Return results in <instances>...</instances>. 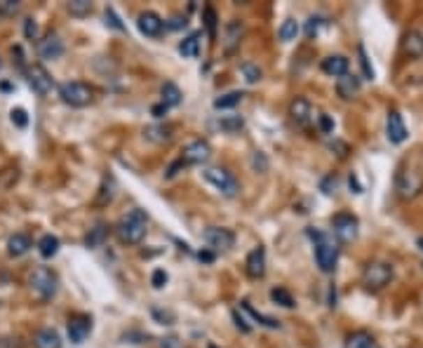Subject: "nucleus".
<instances>
[{
    "mask_svg": "<svg viewBox=\"0 0 423 348\" xmlns=\"http://www.w3.org/2000/svg\"><path fill=\"white\" fill-rule=\"evenodd\" d=\"M393 280V266L386 261H369L362 270V285L369 292H379Z\"/></svg>",
    "mask_w": 423,
    "mask_h": 348,
    "instance_id": "423d86ee",
    "label": "nucleus"
},
{
    "mask_svg": "<svg viewBox=\"0 0 423 348\" xmlns=\"http://www.w3.org/2000/svg\"><path fill=\"white\" fill-rule=\"evenodd\" d=\"M137 27L146 38H158L160 34H163L165 22H163V17L156 15V12H141L139 19H137Z\"/></svg>",
    "mask_w": 423,
    "mask_h": 348,
    "instance_id": "4468645a",
    "label": "nucleus"
},
{
    "mask_svg": "<svg viewBox=\"0 0 423 348\" xmlns=\"http://www.w3.org/2000/svg\"><path fill=\"white\" fill-rule=\"evenodd\" d=\"M27 38H31V41H36L38 38V24L34 22V19H27Z\"/></svg>",
    "mask_w": 423,
    "mask_h": 348,
    "instance_id": "a18cd8bd",
    "label": "nucleus"
},
{
    "mask_svg": "<svg viewBox=\"0 0 423 348\" xmlns=\"http://www.w3.org/2000/svg\"><path fill=\"white\" fill-rule=\"evenodd\" d=\"M242 36H245V27H242V22H238V19L228 22L226 29H223V50H226V52L230 55L240 45Z\"/></svg>",
    "mask_w": 423,
    "mask_h": 348,
    "instance_id": "f3484780",
    "label": "nucleus"
},
{
    "mask_svg": "<svg viewBox=\"0 0 423 348\" xmlns=\"http://www.w3.org/2000/svg\"><path fill=\"white\" fill-rule=\"evenodd\" d=\"M163 348H181V344H179V339L170 337V339H163Z\"/></svg>",
    "mask_w": 423,
    "mask_h": 348,
    "instance_id": "09e8293b",
    "label": "nucleus"
},
{
    "mask_svg": "<svg viewBox=\"0 0 423 348\" xmlns=\"http://www.w3.org/2000/svg\"><path fill=\"white\" fill-rule=\"evenodd\" d=\"M66 332H68V339L73 341V344H82L89 332H92V318L85 313H75L68 318V325H66Z\"/></svg>",
    "mask_w": 423,
    "mask_h": 348,
    "instance_id": "9b49d317",
    "label": "nucleus"
},
{
    "mask_svg": "<svg viewBox=\"0 0 423 348\" xmlns=\"http://www.w3.org/2000/svg\"><path fill=\"white\" fill-rule=\"evenodd\" d=\"M209 156H212L209 141L195 139L181 151V163H186V165H202V163H207Z\"/></svg>",
    "mask_w": 423,
    "mask_h": 348,
    "instance_id": "9d476101",
    "label": "nucleus"
},
{
    "mask_svg": "<svg viewBox=\"0 0 423 348\" xmlns=\"http://www.w3.org/2000/svg\"><path fill=\"white\" fill-rule=\"evenodd\" d=\"M233 318H235V325H238L242 332H249V330H252V327L247 325V320L242 318V313H240V311H235V313H233Z\"/></svg>",
    "mask_w": 423,
    "mask_h": 348,
    "instance_id": "49530a36",
    "label": "nucleus"
},
{
    "mask_svg": "<svg viewBox=\"0 0 423 348\" xmlns=\"http://www.w3.org/2000/svg\"><path fill=\"white\" fill-rule=\"evenodd\" d=\"M106 235H108V226L106 224H97L94 229H89V233L85 235V245L87 247H99V245H104V240H106Z\"/></svg>",
    "mask_w": 423,
    "mask_h": 348,
    "instance_id": "c756f323",
    "label": "nucleus"
},
{
    "mask_svg": "<svg viewBox=\"0 0 423 348\" xmlns=\"http://www.w3.org/2000/svg\"><path fill=\"white\" fill-rule=\"evenodd\" d=\"M200 38H202V34H191V36H186L181 43H179V55L181 57H186V59H195L198 55H200Z\"/></svg>",
    "mask_w": 423,
    "mask_h": 348,
    "instance_id": "393cba45",
    "label": "nucleus"
},
{
    "mask_svg": "<svg viewBox=\"0 0 423 348\" xmlns=\"http://www.w3.org/2000/svg\"><path fill=\"white\" fill-rule=\"evenodd\" d=\"M245 270L252 280H259L266 275V249L261 247H254L252 252L247 254V261H245Z\"/></svg>",
    "mask_w": 423,
    "mask_h": 348,
    "instance_id": "ddd939ff",
    "label": "nucleus"
},
{
    "mask_svg": "<svg viewBox=\"0 0 423 348\" xmlns=\"http://www.w3.org/2000/svg\"><path fill=\"white\" fill-rule=\"evenodd\" d=\"M240 73L245 75V80L249 82V85H254V82H259V80H261V68H259V66H254L252 61L240 64Z\"/></svg>",
    "mask_w": 423,
    "mask_h": 348,
    "instance_id": "473e14b6",
    "label": "nucleus"
},
{
    "mask_svg": "<svg viewBox=\"0 0 423 348\" xmlns=\"http://www.w3.org/2000/svg\"><path fill=\"white\" fill-rule=\"evenodd\" d=\"M59 238L52 233H45L40 240H38V252H40L43 259H52V256L59 252Z\"/></svg>",
    "mask_w": 423,
    "mask_h": 348,
    "instance_id": "a878e982",
    "label": "nucleus"
},
{
    "mask_svg": "<svg viewBox=\"0 0 423 348\" xmlns=\"http://www.w3.org/2000/svg\"><path fill=\"white\" fill-rule=\"evenodd\" d=\"M19 10V3H15V0H3L0 3V12H17Z\"/></svg>",
    "mask_w": 423,
    "mask_h": 348,
    "instance_id": "de8ad7c7",
    "label": "nucleus"
},
{
    "mask_svg": "<svg viewBox=\"0 0 423 348\" xmlns=\"http://www.w3.org/2000/svg\"><path fill=\"white\" fill-rule=\"evenodd\" d=\"M165 282H168V273H165V270H156V273H153V287H163Z\"/></svg>",
    "mask_w": 423,
    "mask_h": 348,
    "instance_id": "37998d69",
    "label": "nucleus"
},
{
    "mask_svg": "<svg viewBox=\"0 0 423 348\" xmlns=\"http://www.w3.org/2000/svg\"><path fill=\"white\" fill-rule=\"evenodd\" d=\"M205 27H207L209 38L216 36V12L212 8H205Z\"/></svg>",
    "mask_w": 423,
    "mask_h": 348,
    "instance_id": "e433bc0d",
    "label": "nucleus"
},
{
    "mask_svg": "<svg viewBox=\"0 0 423 348\" xmlns=\"http://www.w3.org/2000/svg\"><path fill=\"white\" fill-rule=\"evenodd\" d=\"M219 125L223 127V130H228V132H238L245 122H242V118L240 115H226V118H221L219 120Z\"/></svg>",
    "mask_w": 423,
    "mask_h": 348,
    "instance_id": "f704fd0d",
    "label": "nucleus"
},
{
    "mask_svg": "<svg viewBox=\"0 0 423 348\" xmlns=\"http://www.w3.org/2000/svg\"><path fill=\"white\" fill-rule=\"evenodd\" d=\"M245 99V92H240V89H233V92H226V94H221V96H216L214 99V108H233V106H238L240 101Z\"/></svg>",
    "mask_w": 423,
    "mask_h": 348,
    "instance_id": "c85d7f7f",
    "label": "nucleus"
},
{
    "mask_svg": "<svg viewBox=\"0 0 423 348\" xmlns=\"http://www.w3.org/2000/svg\"><path fill=\"white\" fill-rule=\"evenodd\" d=\"M115 231H118V238L123 242L139 245L146 238V231H149V217H146L144 210L134 208V210L127 212V215L120 217V222H118V226H115Z\"/></svg>",
    "mask_w": 423,
    "mask_h": 348,
    "instance_id": "f257e3e1",
    "label": "nucleus"
},
{
    "mask_svg": "<svg viewBox=\"0 0 423 348\" xmlns=\"http://www.w3.org/2000/svg\"><path fill=\"white\" fill-rule=\"evenodd\" d=\"M336 92L346 101L355 99L357 92H360V78H357V75H352V73L341 75V78H339V82H336Z\"/></svg>",
    "mask_w": 423,
    "mask_h": 348,
    "instance_id": "aec40b11",
    "label": "nucleus"
},
{
    "mask_svg": "<svg viewBox=\"0 0 423 348\" xmlns=\"http://www.w3.org/2000/svg\"><path fill=\"white\" fill-rule=\"evenodd\" d=\"M350 68V61L346 59L343 55H329L322 59V71L327 75H332V78H341V75L348 73Z\"/></svg>",
    "mask_w": 423,
    "mask_h": 348,
    "instance_id": "a211bd4d",
    "label": "nucleus"
},
{
    "mask_svg": "<svg viewBox=\"0 0 423 348\" xmlns=\"http://www.w3.org/2000/svg\"><path fill=\"white\" fill-rule=\"evenodd\" d=\"M0 68H3V61H0Z\"/></svg>",
    "mask_w": 423,
    "mask_h": 348,
    "instance_id": "864d4df0",
    "label": "nucleus"
},
{
    "mask_svg": "<svg viewBox=\"0 0 423 348\" xmlns=\"http://www.w3.org/2000/svg\"><path fill=\"white\" fill-rule=\"evenodd\" d=\"M336 184H339V179L334 177V174H332V177H327L325 182H322V191H325V193H334Z\"/></svg>",
    "mask_w": 423,
    "mask_h": 348,
    "instance_id": "c03bdc74",
    "label": "nucleus"
},
{
    "mask_svg": "<svg viewBox=\"0 0 423 348\" xmlns=\"http://www.w3.org/2000/svg\"><path fill=\"white\" fill-rule=\"evenodd\" d=\"M320 130H322L325 134H332L334 132V120L329 118V115H320Z\"/></svg>",
    "mask_w": 423,
    "mask_h": 348,
    "instance_id": "a19ab883",
    "label": "nucleus"
},
{
    "mask_svg": "<svg viewBox=\"0 0 423 348\" xmlns=\"http://www.w3.org/2000/svg\"><path fill=\"white\" fill-rule=\"evenodd\" d=\"M31 247H34V242H31V238L27 233L10 235V240H8V254L10 256H24Z\"/></svg>",
    "mask_w": 423,
    "mask_h": 348,
    "instance_id": "b1692460",
    "label": "nucleus"
},
{
    "mask_svg": "<svg viewBox=\"0 0 423 348\" xmlns=\"http://www.w3.org/2000/svg\"><path fill=\"white\" fill-rule=\"evenodd\" d=\"M290 118L297 122L299 127H309L313 120V106L306 96H294L290 104Z\"/></svg>",
    "mask_w": 423,
    "mask_h": 348,
    "instance_id": "f8f14e48",
    "label": "nucleus"
},
{
    "mask_svg": "<svg viewBox=\"0 0 423 348\" xmlns=\"http://www.w3.org/2000/svg\"><path fill=\"white\" fill-rule=\"evenodd\" d=\"M27 80H29L31 89H34L36 94H40V96L50 94V92H52V87H54L52 75L47 73V68H45L43 64H31V66L27 68Z\"/></svg>",
    "mask_w": 423,
    "mask_h": 348,
    "instance_id": "6e6552de",
    "label": "nucleus"
},
{
    "mask_svg": "<svg viewBox=\"0 0 423 348\" xmlns=\"http://www.w3.org/2000/svg\"><path fill=\"white\" fill-rule=\"evenodd\" d=\"M299 31L301 29H299L297 19H285V22H282V27H280V31H278V36H280L282 43H292V41H297Z\"/></svg>",
    "mask_w": 423,
    "mask_h": 348,
    "instance_id": "7c9ffc66",
    "label": "nucleus"
},
{
    "mask_svg": "<svg viewBox=\"0 0 423 348\" xmlns=\"http://www.w3.org/2000/svg\"><path fill=\"white\" fill-rule=\"evenodd\" d=\"M66 8L73 17H85L92 12V3H89V0H70Z\"/></svg>",
    "mask_w": 423,
    "mask_h": 348,
    "instance_id": "72a5a7b5",
    "label": "nucleus"
},
{
    "mask_svg": "<svg viewBox=\"0 0 423 348\" xmlns=\"http://www.w3.org/2000/svg\"><path fill=\"white\" fill-rule=\"evenodd\" d=\"M386 137L390 144H402L407 139V125L402 120V115L397 111H388L386 118Z\"/></svg>",
    "mask_w": 423,
    "mask_h": 348,
    "instance_id": "2eb2a0df",
    "label": "nucleus"
},
{
    "mask_svg": "<svg viewBox=\"0 0 423 348\" xmlns=\"http://www.w3.org/2000/svg\"><path fill=\"white\" fill-rule=\"evenodd\" d=\"M357 231H360L357 217L348 215V212H341V215L332 217V233H334L339 242H352L357 238Z\"/></svg>",
    "mask_w": 423,
    "mask_h": 348,
    "instance_id": "0eeeda50",
    "label": "nucleus"
},
{
    "mask_svg": "<svg viewBox=\"0 0 423 348\" xmlns=\"http://www.w3.org/2000/svg\"><path fill=\"white\" fill-rule=\"evenodd\" d=\"M309 235L316 242V261L322 273H332L336 268L339 261V245L334 242V238H329L322 231H309Z\"/></svg>",
    "mask_w": 423,
    "mask_h": 348,
    "instance_id": "f03ea898",
    "label": "nucleus"
},
{
    "mask_svg": "<svg viewBox=\"0 0 423 348\" xmlns=\"http://www.w3.org/2000/svg\"><path fill=\"white\" fill-rule=\"evenodd\" d=\"M205 242L209 245L212 249H216V252H223V249H230L235 242V233L230 229H223V226H209L205 229Z\"/></svg>",
    "mask_w": 423,
    "mask_h": 348,
    "instance_id": "1a4fd4ad",
    "label": "nucleus"
},
{
    "mask_svg": "<svg viewBox=\"0 0 423 348\" xmlns=\"http://www.w3.org/2000/svg\"><path fill=\"white\" fill-rule=\"evenodd\" d=\"M38 55L47 61L59 59V57L64 55V41L57 34L45 36V41H40V45H38Z\"/></svg>",
    "mask_w": 423,
    "mask_h": 348,
    "instance_id": "dca6fc26",
    "label": "nucleus"
},
{
    "mask_svg": "<svg viewBox=\"0 0 423 348\" xmlns=\"http://www.w3.org/2000/svg\"><path fill=\"white\" fill-rule=\"evenodd\" d=\"M402 52L407 57H412V59H421L423 57V34L419 31H409L402 38Z\"/></svg>",
    "mask_w": 423,
    "mask_h": 348,
    "instance_id": "6ab92c4d",
    "label": "nucleus"
},
{
    "mask_svg": "<svg viewBox=\"0 0 423 348\" xmlns=\"http://www.w3.org/2000/svg\"><path fill=\"white\" fill-rule=\"evenodd\" d=\"M34 348H61L59 332L52 330V327H43V330H38L36 337H34Z\"/></svg>",
    "mask_w": 423,
    "mask_h": 348,
    "instance_id": "412c9836",
    "label": "nucleus"
},
{
    "mask_svg": "<svg viewBox=\"0 0 423 348\" xmlns=\"http://www.w3.org/2000/svg\"><path fill=\"white\" fill-rule=\"evenodd\" d=\"M104 17H106V27H111V29H115V31H125V27L120 24V19L115 17L113 8H106V10H104Z\"/></svg>",
    "mask_w": 423,
    "mask_h": 348,
    "instance_id": "58836bf2",
    "label": "nucleus"
},
{
    "mask_svg": "<svg viewBox=\"0 0 423 348\" xmlns=\"http://www.w3.org/2000/svg\"><path fill=\"white\" fill-rule=\"evenodd\" d=\"M181 27H186V17H175V19H172L170 29H181Z\"/></svg>",
    "mask_w": 423,
    "mask_h": 348,
    "instance_id": "8fccbe9b",
    "label": "nucleus"
},
{
    "mask_svg": "<svg viewBox=\"0 0 423 348\" xmlns=\"http://www.w3.org/2000/svg\"><path fill=\"white\" fill-rule=\"evenodd\" d=\"M160 96H163V106L168 108H175L181 104V89H179L175 82H165L163 87H160Z\"/></svg>",
    "mask_w": 423,
    "mask_h": 348,
    "instance_id": "bb28decb",
    "label": "nucleus"
},
{
    "mask_svg": "<svg viewBox=\"0 0 423 348\" xmlns=\"http://www.w3.org/2000/svg\"><path fill=\"white\" fill-rule=\"evenodd\" d=\"M29 285H31V292H34L40 301H50L52 296L57 294L59 289V278L52 268L47 266H38L29 278Z\"/></svg>",
    "mask_w": 423,
    "mask_h": 348,
    "instance_id": "7ed1b4c3",
    "label": "nucleus"
},
{
    "mask_svg": "<svg viewBox=\"0 0 423 348\" xmlns=\"http://www.w3.org/2000/svg\"><path fill=\"white\" fill-rule=\"evenodd\" d=\"M202 179L214 186L219 193H223L226 198H235L240 191L238 179H235L233 172H228L226 167H207V170H202Z\"/></svg>",
    "mask_w": 423,
    "mask_h": 348,
    "instance_id": "39448f33",
    "label": "nucleus"
},
{
    "mask_svg": "<svg viewBox=\"0 0 423 348\" xmlns=\"http://www.w3.org/2000/svg\"><path fill=\"white\" fill-rule=\"evenodd\" d=\"M144 137L149 141H156V144H168L175 137V127L172 125H151L144 130Z\"/></svg>",
    "mask_w": 423,
    "mask_h": 348,
    "instance_id": "5701e85b",
    "label": "nucleus"
},
{
    "mask_svg": "<svg viewBox=\"0 0 423 348\" xmlns=\"http://www.w3.org/2000/svg\"><path fill=\"white\" fill-rule=\"evenodd\" d=\"M329 148H332V151H336L339 158H346V156H348V144H343V141H339V139L332 141Z\"/></svg>",
    "mask_w": 423,
    "mask_h": 348,
    "instance_id": "79ce46f5",
    "label": "nucleus"
},
{
    "mask_svg": "<svg viewBox=\"0 0 423 348\" xmlns=\"http://www.w3.org/2000/svg\"><path fill=\"white\" fill-rule=\"evenodd\" d=\"M10 115H12V122H15V125H19V127L29 125V118H27V111H24V108H15Z\"/></svg>",
    "mask_w": 423,
    "mask_h": 348,
    "instance_id": "ea45409f",
    "label": "nucleus"
},
{
    "mask_svg": "<svg viewBox=\"0 0 423 348\" xmlns=\"http://www.w3.org/2000/svg\"><path fill=\"white\" fill-rule=\"evenodd\" d=\"M357 52H360V64H362V73H364V78H367V80H374V68H371V64H369V59H367V52H364L362 45H360V48H357Z\"/></svg>",
    "mask_w": 423,
    "mask_h": 348,
    "instance_id": "4c0bfd02",
    "label": "nucleus"
},
{
    "mask_svg": "<svg viewBox=\"0 0 423 348\" xmlns=\"http://www.w3.org/2000/svg\"><path fill=\"white\" fill-rule=\"evenodd\" d=\"M271 299L275 301V304H280V306H285V308H294L297 304H294V296L287 292L285 287H273L271 289Z\"/></svg>",
    "mask_w": 423,
    "mask_h": 348,
    "instance_id": "2f4dec72",
    "label": "nucleus"
},
{
    "mask_svg": "<svg viewBox=\"0 0 423 348\" xmlns=\"http://www.w3.org/2000/svg\"><path fill=\"white\" fill-rule=\"evenodd\" d=\"M346 348H381V344L371 337L369 332L357 330V332L348 334V339H346Z\"/></svg>",
    "mask_w": 423,
    "mask_h": 348,
    "instance_id": "4be33fe9",
    "label": "nucleus"
},
{
    "mask_svg": "<svg viewBox=\"0 0 423 348\" xmlns=\"http://www.w3.org/2000/svg\"><path fill=\"white\" fill-rule=\"evenodd\" d=\"M325 24H327V22H325L322 17H311V19H309V24H306V36H309V38L318 36L320 31H322Z\"/></svg>",
    "mask_w": 423,
    "mask_h": 348,
    "instance_id": "c9c22d12",
    "label": "nucleus"
},
{
    "mask_svg": "<svg viewBox=\"0 0 423 348\" xmlns=\"http://www.w3.org/2000/svg\"><path fill=\"white\" fill-rule=\"evenodd\" d=\"M59 96L64 104H68L73 108H82V106L92 104L94 89H92V85H87V82H82V80H68L59 87Z\"/></svg>",
    "mask_w": 423,
    "mask_h": 348,
    "instance_id": "20e7f679",
    "label": "nucleus"
},
{
    "mask_svg": "<svg viewBox=\"0 0 423 348\" xmlns=\"http://www.w3.org/2000/svg\"><path fill=\"white\" fill-rule=\"evenodd\" d=\"M416 245H419V249L423 252V238H419V242H416Z\"/></svg>",
    "mask_w": 423,
    "mask_h": 348,
    "instance_id": "603ef678",
    "label": "nucleus"
},
{
    "mask_svg": "<svg viewBox=\"0 0 423 348\" xmlns=\"http://www.w3.org/2000/svg\"><path fill=\"white\" fill-rule=\"evenodd\" d=\"M240 311H245L247 315H252V320L256 322V325H261V327H268V330H278V327H280V322L275 320V318H268V315L254 311V308L249 306V301H242V304H240Z\"/></svg>",
    "mask_w": 423,
    "mask_h": 348,
    "instance_id": "cd10ccee",
    "label": "nucleus"
},
{
    "mask_svg": "<svg viewBox=\"0 0 423 348\" xmlns=\"http://www.w3.org/2000/svg\"><path fill=\"white\" fill-rule=\"evenodd\" d=\"M163 113H168V106H153V115H156V118H163Z\"/></svg>",
    "mask_w": 423,
    "mask_h": 348,
    "instance_id": "3c124183",
    "label": "nucleus"
}]
</instances>
